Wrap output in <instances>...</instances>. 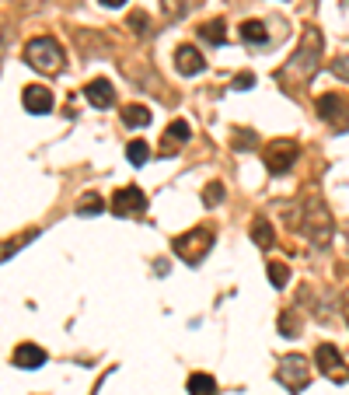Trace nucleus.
I'll list each match as a JSON object with an SVG mask.
<instances>
[{
  "mask_svg": "<svg viewBox=\"0 0 349 395\" xmlns=\"http://www.w3.org/2000/svg\"><path fill=\"white\" fill-rule=\"evenodd\" d=\"M231 147H234V151H252V147H255V133H252V130H234Z\"/></svg>",
  "mask_w": 349,
  "mask_h": 395,
  "instance_id": "obj_26",
  "label": "nucleus"
},
{
  "mask_svg": "<svg viewBox=\"0 0 349 395\" xmlns=\"http://www.w3.org/2000/svg\"><path fill=\"white\" fill-rule=\"evenodd\" d=\"M227 25L220 21V18H213V21H203L199 25V39L203 42H210V46H224L227 42V32H224Z\"/></svg>",
  "mask_w": 349,
  "mask_h": 395,
  "instance_id": "obj_15",
  "label": "nucleus"
},
{
  "mask_svg": "<svg viewBox=\"0 0 349 395\" xmlns=\"http://www.w3.org/2000/svg\"><path fill=\"white\" fill-rule=\"evenodd\" d=\"M315 108H318V115H322L325 123H336V126H339V115L346 112V99H343V95H322Z\"/></svg>",
  "mask_w": 349,
  "mask_h": 395,
  "instance_id": "obj_13",
  "label": "nucleus"
},
{
  "mask_svg": "<svg viewBox=\"0 0 349 395\" xmlns=\"http://www.w3.org/2000/svg\"><path fill=\"white\" fill-rule=\"evenodd\" d=\"M346 112H349V105H346ZM336 130H339V133H346V130H349V115L343 119V123H339V126H336Z\"/></svg>",
  "mask_w": 349,
  "mask_h": 395,
  "instance_id": "obj_33",
  "label": "nucleus"
},
{
  "mask_svg": "<svg viewBox=\"0 0 349 395\" xmlns=\"http://www.w3.org/2000/svg\"><path fill=\"white\" fill-rule=\"evenodd\" d=\"M315 360H318L322 375L332 378L336 385H346L349 382V368H346V360H343V353H339V346H332V343H318Z\"/></svg>",
  "mask_w": 349,
  "mask_h": 395,
  "instance_id": "obj_7",
  "label": "nucleus"
},
{
  "mask_svg": "<svg viewBox=\"0 0 349 395\" xmlns=\"http://www.w3.org/2000/svg\"><path fill=\"white\" fill-rule=\"evenodd\" d=\"M84 99L91 101L94 108H108V105H115V88H112L105 77H94V81L84 84Z\"/></svg>",
  "mask_w": 349,
  "mask_h": 395,
  "instance_id": "obj_12",
  "label": "nucleus"
},
{
  "mask_svg": "<svg viewBox=\"0 0 349 395\" xmlns=\"http://www.w3.org/2000/svg\"><path fill=\"white\" fill-rule=\"evenodd\" d=\"M105 210V199L98 196V193H84V196L77 199V213L81 217H98Z\"/></svg>",
  "mask_w": 349,
  "mask_h": 395,
  "instance_id": "obj_19",
  "label": "nucleus"
},
{
  "mask_svg": "<svg viewBox=\"0 0 349 395\" xmlns=\"http://www.w3.org/2000/svg\"><path fill=\"white\" fill-rule=\"evenodd\" d=\"M144 210H147V196H144L140 186H122V189H115V196H112V213H115V217H140Z\"/></svg>",
  "mask_w": 349,
  "mask_h": 395,
  "instance_id": "obj_8",
  "label": "nucleus"
},
{
  "mask_svg": "<svg viewBox=\"0 0 349 395\" xmlns=\"http://www.w3.org/2000/svg\"><path fill=\"white\" fill-rule=\"evenodd\" d=\"M279 332H283V336H297V332H300V322H297V315L283 311V315H279Z\"/></svg>",
  "mask_w": 349,
  "mask_h": 395,
  "instance_id": "obj_28",
  "label": "nucleus"
},
{
  "mask_svg": "<svg viewBox=\"0 0 349 395\" xmlns=\"http://www.w3.org/2000/svg\"><path fill=\"white\" fill-rule=\"evenodd\" d=\"M21 105H25V112H32V115H46V112H53V92H49L46 84H28V88L21 92Z\"/></svg>",
  "mask_w": 349,
  "mask_h": 395,
  "instance_id": "obj_10",
  "label": "nucleus"
},
{
  "mask_svg": "<svg viewBox=\"0 0 349 395\" xmlns=\"http://www.w3.org/2000/svg\"><path fill=\"white\" fill-rule=\"evenodd\" d=\"M241 39H245L248 46H265V42H269L265 21H245V25H241Z\"/></svg>",
  "mask_w": 349,
  "mask_h": 395,
  "instance_id": "obj_18",
  "label": "nucleus"
},
{
  "mask_svg": "<svg viewBox=\"0 0 349 395\" xmlns=\"http://www.w3.org/2000/svg\"><path fill=\"white\" fill-rule=\"evenodd\" d=\"M332 74H336L339 81H349V56H336V60H332Z\"/></svg>",
  "mask_w": 349,
  "mask_h": 395,
  "instance_id": "obj_30",
  "label": "nucleus"
},
{
  "mask_svg": "<svg viewBox=\"0 0 349 395\" xmlns=\"http://www.w3.org/2000/svg\"><path fill=\"white\" fill-rule=\"evenodd\" d=\"M213 242H217V231H213V227H192V231H185V234L174 238L172 249H174L178 259H185L189 266H196V263H203V256L213 249Z\"/></svg>",
  "mask_w": 349,
  "mask_h": 395,
  "instance_id": "obj_4",
  "label": "nucleus"
},
{
  "mask_svg": "<svg viewBox=\"0 0 349 395\" xmlns=\"http://www.w3.org/2000/svg\"><path fill=\"white\" fill-rule=\"evenodd\" d=\"M269 280H272L276 291H283L290 284V266L286 263H269Z\"/></svg>",
  "mask_w": 349,
  "mask_h": 395,
  "instance_id": "obj_23",
  "label": "nucleus"
},
{
  "mask_svg": "<svg viewBox=\"0 0 349 395\" xmlns=\"http://www.w3.org/2000/svg\"><path fill=\"white\" fill-rule=\"evenodd\" d=\"M185 11H189V4H185V0H161V14H165L168 21H178Z\"/></svg>",
  "mask_w": 349,
  "mask_h": 395,
  "instance_id": "obj_24",
  "label": "nucleus"
},
{
  "mask_svg": "<svg viewBox=\"0 0 349 395\" xmlns=\"http://www.w3.org/2000/svg\"><path fill=\"white\" fill-rule=\"evenodd\" d=\"M25 63H28L32 70H39L42 77H53V74L63 70L67 53H63V46H60L53 35H35V39H28V46H25Z\"/></svg>",
  "mask_w": 349,
  "mask_h": 395,
  "instance_id": "obj_2",
  "label": "nucleus"
},
{
  "mask_svg": "<svg viewBox=\"0 0 349 395\" xmlns=\"http://www.w3.org/2000/svg\"><path fill=\"white\" fill-rule=\"evenodd\" d=\"M346 322H349V304H346Z\"/></svg>",
  "mask_w": 349,
  "mask_h": 395,
  "instance_id": "obj_34",
  "label": "nucleus"
},
{
  "mask_svg": "<svg viewBox=\"0 0 349 395\" xmlns=\"http://www.w3.org/2000/svg\"><path fill=\"white\" fill-rule=\"evenodd\" d=\"M165 140H168V144H165V154H172L174 147H182V144L192 140V126H189L185 119H174L172 126L165 130Z\"/></svg>",
  "mask_w": 349,
  "mask_h": 395,
  "instance_id": "obj_14",
  "label": "nucleus"
},
{
  "mask_svg": "<svg viewBox=\"0 0 349 395\" xmlns=\"http://www.w3.org/2000/svg\"><path fill=\"white\" fill-rule=\"evenodd\" d=\"M151 108L147 105H126L122 108V123L129 126V130H144V126H151Z\"/></svg>",
  "mask_w": 349,
  "mask_h": 395,
  "instance_id": "obj_16",
  "label": "nucleus"
},
{
  "mask_svg": "<svg viewBox=\"0 0 349 395\" xmlns=\"http://www.w3.org/2000/svg\"><path fill=\"white\" fill-rule=\"evenodd\" d=\"M252 242H255L259 249H272V245H276L272 224H269L265 217H255V220H252Z\"/></svg>",
  "mask_w": 349,
  "mask_h": 395,
  "instance_id": "obj_17",
  "label": "nucleus"
},
{
  "mask_svg": "<svg viewBox=\"0 0 349 395\" xmlns=\"http://www.w3.org/2000/svg\"><path fill=\"white\" fill-rule=\"evenodd\" d=\"M297 154H300V147H297V140H272V144H265V168L272 172V175H286L290 168H293V161H297Z\"/></svg>",
  "mask_w": 349,
  "mask_h": 395,
  "instance_id": "obj_6",
  "label": "nucleus"
},
{
  "mask_svg": "<svg viewBox=\"0 0 349 395\" xmlns=\"http://www.w3.org/2000/svg\"><path fill=\"white\" fill-rule=\"evenodd\" d=\"M18 4H21L25 11H35V7H46L49 0H18Z\"/></svg>",
  "mask_w": 349,
  "mask_h": 395,
  "instance_id": "obj_31",
  "label": "nucleus"
},
{
  "mask_svg": "<svg viewBox=\"0 0 349 395\" xmlns=\"http://www.w3.org/2000/svg\"><path fill=\"white\" fill-rule=\"evenodd\" d=\"M231 88H234V92H248V88H255V74H248V70L238 74V77L231 81Z\"/></svg>",
  "mask_w": 349,
  "mask_h": 395,
  "instance_id": "obj_29",
  "label": "nucleus"
},
{
  "mask_svg": "<svg viewBox=\"0 0 349 395\" xmlns=\"http://www.w3.org/2000/svg\"><path fill=\"white\" fill-rule=\"evenodd\" d=\"M276 378H279L283 389H290V392H304V389L311 385V368H307V360H304L300 353H290V357L279 360Z\"/></svg>",
  "mask_w": 349,
  "mask_h": 395,
  "instance_id": "obj_5",
  "label": "nucleus"
},
{
  "mask_svg": "<svg viewBox=\"0 0 349 395\" xmlns=\"http://www.w3.org/2000/svg\"><path fill=\"white\" fill-rule=\"evenodd\" d=\"M32 238H35V231H25L21 238H7V242H0V263H4V259H11V256H14L21 245H28Z\"/></svg>",
  "mask_w": 349,
  "mask_h": 395,
  "instance_id": "obj_22",
  "label": "nucleus"
},
{
  "mask_svg": "<svg viewBox=\"0 0 349 395\" xmlns=\"http://www.w3.org/2000/svg\"><path fill=\"white\" fill-rule=\"evenodd\" d=\"M126 158H129V165H147V158H151V147L144 144V140H129L126 144Z\"/></svg>",
  "mask_w": 349,
  "mask_h": 395,
  "instance_id": "obj_21",
  "label": "nucleus"
},
{
  "mask_svg": "<svg viewBox=\"0 0 349 395\" xmlns=\"http://www.w3.org/2000/svg\"><path fill=\"white\" fill-rule=\"evenodd\" d=\"M203 203H206V206H220V203H224V182H210V186L203 189Z\"/></svg>",
  "mask_w": 349,
  "mask_h": 395,
  "instance_id": "obj_27",
  "label": "nucleus"
},
{
  "mask_svg": "<svg viewBox=\"0 0 349 395\" xmlns=\"http://www.w3.org/2000/svg\"><path fill=\"white\" fill-rule=\"evenodd\" d=\"M174 70H178L182 77H196V74L206 70V60H203V53H199L196 46H178V49H174Z\"/></svg>",
  "mask_w": 349,
  "mask_h": 395,
  "instance_id": "obj_11",
  "label": "nucleus"
},
{
  "mask_svg": "<svg viewBox=\"0 0 349 395\" xmlns=\"http://www.w3.org/2000/svg\"><path fill=\"white\" fill-rule=\"evenodd\" d=\"M189 395H217V382L210 378V375H192L189 378Z\"/></svg>",
  "mask_w": 349,
  "mask_h": 395,
  "instance_id": "obj_20",
  "label": "nucleus"
},
{
  "mask_svg": "<svg viewBox=\"0 0 349 395\" xmlns=\"http://www.w3.org/2000/svg\"><path fill=\"white\" fill-rule=\"evenodd\" d=\"M297 231L307 234V242H311L315 249H325V245L332 242V234H336V220H332L329 206H325L318 196H307L304 203H300V227H297Z\"/></svg>",
  "mask_w": 349,
  "mask_h": 395,
  "instance_id": "obj_1",
  "label": "nucleus"
},
{
  "mask_svg": "<svg viewBox=\"0 0 349 395\" xmlns=\"http://www.w3.org/2000/svg\"><path fill=\"white\" fill-rule=\"evenodd\" d=\"M46 360H49V353H46L39 343H18L14 353H11V364L21 368V371H35V368H42Z\"/></svg>",
  "mask_w": 349,
  "mask_h": 395,
  "instance_id": "obj_9",
  "label": "nucleus"
},
{
  "mask_svg": "<svg viewBox=\"0 0 349 395\" xmlns=\"http://www.w3.org/2000/svg\"><path fill=\"white\" fill-rule=\"evenodd\" d=\"M98 4H105V7H122L126 0H98Z\"/></svg>",
  "mask_w": 349,
  "mask_h": 395,
  "instance_id": "obj_32",
  "label": "nucleus"
},
{
  "mask_svg": "<svg viewBox=\"0 0 349 395\" xmlns=\"http://www.w3.org/2000/svg\"><path fill=\"white\" fill-rule=\"evenodd\" d=\"M322 49H325V35H322V28L307 25V28H304V35H300V46H297V53H293L290 70H297L304 81H311V77H315V70L322 67Z\"/></svg>",
  "mask_w": 349,
  "mask_h": 395,
  "instance_id": "obj_3",
  "label": "nucleus"
},
{
  "mask_svg": "<svg viewBox=\"0 0 349 395\" xmlns=\"http://www.w3.org/2000/svg\"><path fill=\"white\" fill-rule=\"evenodd\" d=\"M129 28H133L137 39H147V35H151V28H147V14H144V11H133V14H129Z\"/></svg>",
  "mask_w": 349,
  "mask_h": 395,
  "instance_id": "obj_25",
  "label": "nucleus"
}]
</instances>
